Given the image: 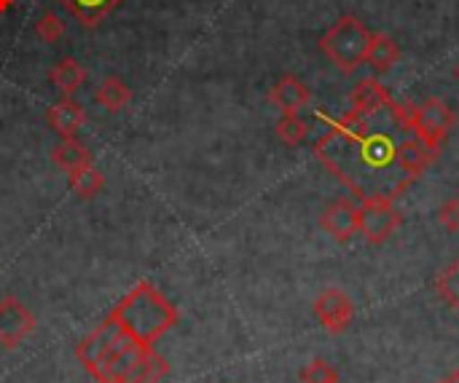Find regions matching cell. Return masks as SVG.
Listing matches in <instances>:
<instances>
[{
	"mask_svg": "<svg viewBox=\"0 0 459 383\" xmlns=\"http://www.w3.org/2000/svg\"><path fill=\"white\" fill-rule=\"evenodd\" d=\"M328 132L315 142L317 161L339 177L360 201L390 199L395 201L414 180L398 166V140L393 126L401 129L398 118L387 126H377V115H360L350 110L342 118L317 113Z\"/></svg>",
	"mask_w": 459,
	"mask_h": 383,
	"instance_id": "cell-1",
	"label": "cell"
},
{
	"mask_svg": "<svg viewBox=\"0 0 459 383\" xmlns=\"http://www.w3.org/2000/svg\"><path fill=\"white\" fill-rule=\"evenodd\" d=\"M156 354L110 314L75 346V360L97 383H132Z\"/></svg>",
	"mask_w": 459,
	"mask_h": 383,
	"instance_id": "cell-2",
	"label": "cell"
},
{
	"mask_svg": "<svg viewBox=\"0 0 459 383\" xmlns=\"http://www.w3.org/2000/svg\"><path fill=\"white\" fill-rule=\"evenodd\" d=\"M110 317L126 330L132 333L137 341L153 346L169 328L178 325L180 314L178 309L159 293L156 285H151L148 279H140L110 311Z\"/></svg>",
	"mask_w": 459,
	"mask_h": 383,
	"instance_id": "cell-3",
	"label": "cell"
},
{
	"mask_svg": "<svg viewBox=\"0 0 459 383\" xmlns=\"http://www.w3.org/2000/svg\"><path fill=\"white\" fill-rule=\"evenodd\" d=\"M398 123L403 132L414 134L425 148L428 153L436 158L446 142V137L452 134L455 123H457V113L455 107H449V102L438 99V97H430L425 99L422 105H411V102H395L393 107Z\"/></svg>",
	"mask_w": 459,
	"mask_h": 383,
	"instance_id": "cell-4",
	"label": "cell"
},
{
	"mask_svg": "<svg viewBox=\"0 0 459 383\" xmlns=\"http://www.w3.org/2000/svg\"><path fill=\"white\" fill-rule=\"evenodd\" d=\"M371 40H374V32L358 16L344 13L320 38V51L328 56L331 64H336L344 75H350L360 64H366Z\"/></svg>",
	"mask_w": 459,
	"mask_h": 383,
	"instance_id": "cell-5",
	"label": "cell"
},
{
	"mask_svg": "<svg viewBox=\"0 0 459 383\" xmlns=\"http://www.w3.org/2000/svg\"><path fill=\"white\" fill-rule=\"evenodd\" d=\"M401 223L403 217L390 199H368L360 204V234L368 244H385L401 228Z\"/></svg>",
	"mask_w": 459,
	"mask_h": 383,
	"instance_id": "cell-6",
	"label": "cell"
},
{
	"mask_svg": "<svg viewBox=\"0 0 459 383\" xmlns=\"http://www.w3.org/2000/svg\"><path fill=\"white\" fill-rule=\"evenodd\" d=\"M35 314L13 295L0 301V346L3 349H16L27 336L35 333Z\"/></svg>",
	"mask_w": 459,
	"mask_h": 383,
	"instance_id": "cell-7",
	"label": "cell"
},
{
	"mask_svg": "<svg viewBox=\"0 0 459 383\" xmlns=\"http://www.w3.org/2000/svg\"><path fill=\"white\" fill-rule=\"evenodd\" d=\"M312 311H315L317 322L333 336H342L355 319V303L344 290H323L317 295Z\"/></svg>",
	"mask_w": 459,
	"mask_h": 383,
	"instance_id": "cell-8",
	"label": "cell"
},
{
	"mask_svg": "<svg viewBox=\"0 0 459 383\" xmlns=\"http://www.w3.org/2000/svg\"><path fill=\"white\" fill-rule=\"evenodd\" d=\"M320 226L339 244H347L355 234H360V207H355L350 199H336L323 209Z\"/></svg>",
	"mask_w": 459,
	"mask_h": 383,
	"instance_id": "cell-9",
	"label": "cell"
},
{
	"mask_svg": "<svg viewBox=\"0 0 459 383\" xmlns=\"http://www.w3.org/2000/svg\"><path fill=\"white\" fill-rule=\"evenodd\" d=\"M46 121H48V126L59 134V140L78 137L81 129L86 126V110H83V105H78L73 97H62L59 102H54V105L46 110Z\"/></svg>",
	"mask_w": 459,
	"mask_h": 383,
	"instance_id": "cell-10",
	"label": "cell"
},
{
	"mask_svg": "<svg viewBox=\"0 0 459 383\" xmlns=\"http://www.w3.org/2000/svg\"><path fill=\"white\" fill-rule=\"evenodd\" d=\"M393 102L395 99L390 97V91L377 78H360L355 83V89L350 91V105L360 115H377V113L387 110Z\"/></svg>",
	"mask_w": 459,
	"mask_h": 383,
	"instance_id": "cell-11",
	"label": "cell"
},
{
	"mask_svg": "<svg viewBox=\"0 0 459 383\" xmlns=\"http://www.w3.org/2000/svg\"><path fill=\"white\" fill-rule=\"evenodd\" d=\"M309 99H312V94H309L307 83L299 75H290V72L282 75L269 91V102L282 113H301L309 105Z\"/></svg>",
	"mask_w": 459,
	"mask_h": 383,
	"instance_id": "cell-12",
	"label": "cell"
},
{
	"mask_svg": "<svg viewBox=\"0 0 459 383\" xmlns=\"http://www.w3.org/2000/svg\"><path fill=\"white\" fill-rule=\"evenodd\" d=\"M70 16H75L83 27L94 30L108 19L124 0H56Z\"/></svg>",
	"mask_w": 459,
	"mask_h": 383,
	"instance_id": "cell-13",
	"label": "cell"
},
{
	"mask_svg": "<svg viewBox=\"0 0 459 383\" xmlns=\"http://www.w3.org/2000/svg\"><path fill=\"white\" fill-rule=\"evenodd\" d=\"M48 81H51V86H54L62 97H75V94L81 91V86L86 83V70H83V64H81L78 59L65 56V59H59V62L51 67Z\"/></svg>",
	"mask_w": 459,
	"mask_h": 383,
	"instance_id": "cell-14",
	"label": "cell"
},
{
	"mask_svg": "<svg viewBox=\"0 0 459 383\" xmlns=\"http://www.w3.org/2000/svg\"><path fill=\"white\" fill-rule=\"evenodd\" d=\"M51 161L56 169L62 172H75L81 166H91L94 158H91V150L78 140V137H67V140H59L54 148H51Z\"/></svg>",
	"mask_w": 459,
	"mask_h": 383,
	"instance_id": "cell-15",
	"label": "cell"
},
{
	"mask_svg": "<svg viewBox=\"0 0 459 383\" xmlns=\"http://www.w3.org/2000/svg\"><path fill=\"white\" fill-rule=\"evenodd\" d=\"M401 59V46L393 35H385V32H374V40H371V48H368V56H366V64L382 75V72H390Z\"/></svg>",
	"mask_w": 459,
	"mask_h": 383,
	"instance_id": "cell-16",
	"label": "cell"
},
{
	"mask_svg": "<svg viewBox=\"0 0 459 383\" xmlns=\"http://www.w3.org/2000/svg\"><path fill=\"white\" fill-rule=\"evenodd\" d=\"M430 161H433V156L428 153V148H425L414 134L398 142V166H401L403 174H409L411 180L422 177V172L428 169Z\"/></svg>",
	"mask_w": 459,
	"mask_h": 383,
	"instance_id": "cell-17",
	"label": "cell"
},
{
	"mask_svg": "<svg viewBox=\"0 0 459 383\" xmlns=\"http://www.w3.org/2000/svg\"><path fill=\"white\" fill-rule=\"evenodd\" d=\"M94 102L100 107H105L108 113H121L129 102H132V89L124 83L121 75H108L97 91H94Z\"/></svg>",
	"mask_w": 459,
	"mask_h": 383,
	"instance_id": "cell-18",
	"label": "cell"
},
{
	"mask_svg": "<svg viewBox=\"0 0 459 383\" xmlns=\"http://www.w3.org/2000/svg\"><path fill=\"white\" fill-rule=\"evenodd\" d=\"M67 183H70V188H73V193H75L78 199H97L100 191L105 188V177H102V172H100L94 164L70 172V174H67Z\"/></svg>",
	"mask_w": 459,
	"mask_h": 383,
	"instance_id": "cell-19",
	"label": "cell"
},
{
	"mask_svg": "<svg viewBox=\"0 0 459 383\" xmlns=\"http://www.w3.org/2000/svg\"><path fill=\"white\" fill-rule=\"evenodd\" d=\"M274 132H277L280 142H285L288 148H296V145H301L307 140L309 126H307V121L299 113H282V118L277 121Z\"/></svg>",
	"mask_w": 459,
	"mask_h": 383,
	"instance_id": "cell-20",
	"label": "cell"
},
{
	"mask_svg": "<svg viewBox=\"0 0 459 383\" xmlns=\"http://www.w3.org/2000/svg\"><path fill=\"white\" fill-rule=\"evenodd\" d=\"M436 293H438V298H441L449 309H457L459 311V260L449 263V266L436 277Z\"/></svg>",
	"mask_w": 459,
	"mask_h": 383,
	"instance_id": "cell-21",
	"label": "cell"
},
{
	"mask_svg": "<svg viewBox=\"0 0 459 383\" xmlns=\"http://www.w3.org/2000/svg\"><path fill=\"white\" fill-rule=\"evenodd\" d=\"M67 32V24L62 16H56L54 11H46L38 21H35V35L46 43H56L62 35Z\"/></svg>",
	"mask_w": 459,
	"mask_h": 383,
	"instance_id": "cell-22",
	"label": "cell"
},
{
	"mask_svg": "<svg viewBox=\"0 0 459 383\" xmlns=\"http://www.w3.org/2000/svg\"><path fill=\"white\" fill-rule=\"evenodd\" d=\"M301 383H339V370L328 360H312L301 370Z\"/></svg>",
	"mask_w": 459,
	"mask_h": 383,
	"instance_id": "cell-23",
	"label": "cell"
},
{
	"mask_svg": "<svg viewBox=\"0 0 459 383\" xmlns=\"http://www.w3.org/2000/svg\"><path fill=\"white\" fill-rule=\"evenodd\" d=\"M167 376H169V365H167V360L161 354H156L132 383H161Z\"/></svg>",
	"mask_w": 459,
	"mask_h": 383,
	"instance_id": "cell-24",
	"label": "cell"
},
{
	"mask_svg": "<svg viewBox=\"0 0 459 383\" xmlns=\"http://www.w3.org/2000/svg\"><path fill=\"white\" fill-rule=\"evenodd\" d=\"M436 217H438V223H441L446 231L457 234L459 231V199H449V201H444V204L438 207Z\"/></svg>",
	"mask_w": 459,
	"mask_h": 383,
	"instance_id": "cell-25",
	"label": "cell"
},
{
	"mask_svg": "<svg viewBox=\"0 0 459 383\" xmlns=\"http://www.w3.org/2000/svg\"><path fill=\"white\" fill-rule=\"evenodd\" d=\"M13 3H16V0H0V13L11 11V8H13Z\"/></svg>",
	"mask_w": 459,
	"mask_h": 383,
	"instance_id": "cell-26",
	"label": "cell"
},
{
	"mask_svg": "<svg viewBox=\"0 0 459 383\" xmlns=\"http://www.w3.org/2000/svg\"><path fill=\"white\" fill-rule=\"evenodd\" d=\"M455 78H457V81H459V62H457V64H455Z\"/></svg>",
	"mask_w": 459,
	"mask_h": 383,
	"instance_id": "cell-27",
	"label": "cell"
},
{
	"mask_svg": "<svg viewBox=\"0 0 459 383\" xmlns=\"http://www.w3.org/2000/svg\"><path fill=\"white\" fill-rule=\"evenodd\" d=\"M446 383H452V381H446Z\"/></svg>",
	"mask_w": 459,
	"mask_h": 383,
	"instance_id": "cell-28",
	"label": "cell"
}]
</instances>
